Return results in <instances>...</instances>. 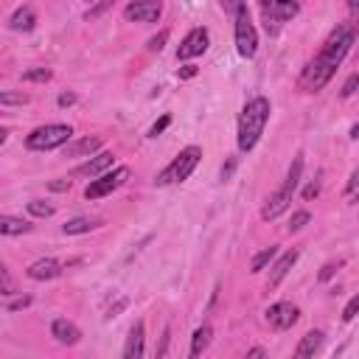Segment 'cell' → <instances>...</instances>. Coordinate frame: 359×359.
<instances>
[{
  "mask_svg": "<svg viewBox=\"0 0 359 359\" xmlns=\"http://www.w3.org/2000/svg\"><path fill=\"white\" fill-rule=\"evenodd\" d=\"M297 320H301V309L289 301L273 304L267 309V323H269V328H275V332H286V328H292Z\"/></svg>",
  "mask_w": 359,
  "mask_h": 359,
  "instance_id": "ba28073f",
  "label": "cell"
},
{
  "mask_svg": "<svg viewBox=\"0 0 359 359\" xmlns=\"http://www.w3.org/2000/svg\"><path fill=\"white\" fill-rule=\"evenodd\" d=\"M301 177H304V155H295L289 171H286V180H284V188H289L292 194L297 191V186H301Z\"/></svg>",
  "mask_w": 359,
  "mask_h": 359,
  "instance_id": "44dd1931",
  "label": "cell"
},
{
  "mask_svg": "<svg viewBox=\"0 0 359 359\" xmlns=\"http://www.w3.org/2000/svg\"><path fill=\"white\" fill-rule=\"evenodd\" d=\"M101 149V138H79L65 146V158H90Z\"/></svg>",
  "mask_w": 359,
  "mask_h": 359,
  "instance_id": "e0dca14e",
  "label": "cell"
},
{
  "mask_svg": "<svg viewBox=\"0 0 359 359\" xmlns=\"http://www.w3.org/2000/svg\"><path fill=\"white\" fill-rule=\"evenodd\" d=\"M163 14V6L155 0H135V3L124 6V17L132 23H158Z\"/></svg>",
  "mask_w": 359,
  "mask_h": 359,
  "instance_id": "9c48e42d",
  "label": "cell"
},
{
  "mask_svg": "<svg viewBox=\"0 0 359 359\" xmlns=\"http://www.w3.org/2000/svg\"><path fill=\"white\" fill-rule=\"evenodd\" d=\"M354 40H356V28L348 25V23H340L334 32L328 34V40L323 42L320 53L314 56V62H309L304 76H301V84L309 90V93H317V90H323L328 82H332L334 71L343 65V59L348 56Z\"/></svg>",
  "mask_w": 359,
  "mask_h": 359,
  "instance_id": "6da1fadb",
  "label": "cell"
},
{
  "mask_svg": "<svg viewBox=\"0 0 359 359\" xmlns=\"http://www.w3.org/2000/svg\"><path fill=\"white\" fill-rule=\"evenodd\" d=\"M359 90V73H351L348 79H345V84H343V90H340V96L343 99H351L354 93Z\"/></svg>",
  "mask_w": 359,
  "mask_h": 359,
  "instance_id": "f1b7e54d",
  "label": "cell"
},
{
  "mask_svg": "<svg viewBox=\"0 0 359 359\" xmlns=\"http://www.w3.org/2000/svg\"><path fill=\"white\" fill-rule=\"evenodd\" d=\"M320 188H323V174H317L314 183H309V186L304 188V199H314V197L320 194Z\"/></svg>",
  "mask_w": 359,
  "mask_h": 359,
  "instance_id": "1f68e13d",
  "label": "cell"
},
{
  "mask_svg": "<svg viewBox=\"0 0 359 359\" xmlns=\"http://www.w3.org/2000/svg\"><path fill=\"white\" fill-rule=\"evenodd\" d=\"M233 169H236V158H230V160H227V166H222V180H230Z\"/></svg>",
  "mask_w": 359,
  "mask_h": 359,
  "instance_id": "b9f144b4",
  "label": "cell"
},
{
  "mask_svg": "<svg viewBox=\"0 0 359 359\" xmlns=\"http://www.w3.org/2000/svg\"><path fill=\"white\" fill-rule=\"evenodd\" d=\"M208 42H211V34H208V28L205 25H197V28H191V32L186 34V40L180 42V48H177V59H194V56H202L205 51H208Z\"/></svg>",
  "mask_w": 359,
  "mask_h": 359,
  "instance_id": "52a82bcc",
  "label": "cell"
},
{
  "mask_svg": "<svg viewBox=\"0 0 359 359\" xmlns=\"http://www.w3.org/2000/svg\"><path fill=\"white\" fill-rule=\"evenodd\" d=\"M169 124H171V115H163L160 121H155V124H152V129H149V138H158L160 132H166V129H169Z\"/></svg>",
  "mask_w": 359,
  "mask_h": 359,
  "instance_id": "836d02e7",
  "label": "cell"
},
{
  "mask_svg": "<svg viewBox=\"0 0 359 359\" xmlns=\"http://www.w3.org/2000/svg\"><path fill=\"white\" fill-rule=\"evenodd\" d=\"M28 101V96H23V93H12V90H3V93H0V104L3 107H14V104H25Z\"/></svg>",
  "mask_w": 359,
  "mask_h": 359,
  "instance_id": "83f0119b",
  "label": "cell"
},
{
  "mask_svg": "<svg viewBox=\"0 0 359 359\" xmlns=\"http://www.w3.org/2000/svg\"><path fill=\"white\" fill-rule=\"evenodd\" d=\"M278 256V247H264L258 256H253V261H250V273H261V269L273 261Z\"/></svg>",
  "mask_w": 359,
  "mask_h": 359,
  "instance_id": "603a6c76",
  "label": "cell"
},
{
  "mask_svg": "<svg viewBox=\"0 0 359 359\" xmlns=\"http://www.w3.org/2000/svg\"><path fill=\"white\" fill-rule=\"evenodd\" d=\"M129 177H132L129 166H118V169H112V171L101 174L99 180H90V186L84 188V199H101V197L112 194L115 188H121Z\"/></svg>",
  "mask_w": 359,
  "mask_h": 359,
  "instance_id": "8992f818",
  "label": "cell"
},
{
  "mask_svg": "<svg viewBox=\"0 0 359 359\" xmlns=\"http://www.w3.org/2000/svg\"><path fill=\"white\" fill-rule=\"evenodd\" d=\"M289 202H292V191L281 186L275 194H269V199L264 202V208H261V219H264V222L278 219L284 211H289Z\"/></svg>",
  "mask_w": 359,
  "mask_h": 359,
  "instance_id": "30bf717a",
  "label": "cell"
},
{
  "mask_svg": "<svg viewBox=\"0 0 359 359\" xmlns=\"http://www.w3.org/2000/svg\"><path fill=\"white\" fill-rule=\"evenodd\" d=\"M0 295H3V297L17 295V286H14V278L9 273V267H0Z\"/></svg>",
  "mask_w": 359,
  "mask_h": 359,
  "instance_id": "d4e9b609",
  "label": "cell"
},
{
  "mask_svg": "<svg viewBox=\"0 0 359 359\" xmlns=\"http://www.w3.org/2000/svg\"><path fill=\"white\" fill-rule=\"evenodd\" d=\"M269 112H273V104L264 96H256L242 107V115H238V135H236L238 152H253L256 149V143L261 140V135L267 129Z\"/></svg>",
  "mask_w": 359,
  "mask_h": 359,
  "instance_id": "7a4b0ae2",
  "label": "cell"
},
{
  "mask_svg": "<svg viewBox=\"0 0 359 359\" xmlns=\"http://www.w3.org/2000/svg\"><path fill=\"white\" fill-rule=\"evenodd\" d=\"M93 227H99V222H96V219H87V216H76V219H71V222H65V225H62L65 236H79V233H90Z\"/></svg>",
  "mask_w": 359,
  "mask_h": 359,
  "instance_id": "7402d4cb",
  "label": "cell"
},
{
  "mask_svg": "<svg viewBox=\"0 0 359 359\" xmlns=\"http://www.w3.org/2000/svg\"><path fill=\"white\" fill-rule=\"evenodd\" d=\"M351 138H354V140L359 138V124H356V127H351Z\"/></svg>",
  "mask_w": 359,
  "mask_h": 359,
  "instance_id": "7bdbcfd3",
  "label": "cell"
},
{
  "mask_svg": "<svg viewBox=\"0 0 359 359\" xmlns=\"http://www.w3.org/2000/svg\"><path fill=\"white\" fill-rule=\"evenodd\" d=\"M356 191H359V166L354 169V174H351V180H348V186H345V194H351V197H354Z\"/></svg>",
  "mask_w": 359,
  "mask_h": 359,
  "instance_id": "d590c367",
  "label": "cell"
},
{
  "mask_svg": "<svg viewBox=\"0 0 359 359\" xmlns=\"http://www.w3.org/2000/svg\"><path fill=\"white\" fill-rule=\"evenodd\" d=\"M343 264H345V261H328V264H323V269H320V275H317V278L325 284L328 278H334V273H337V269H340Z\"/></svg>",
  "mask_w": 359,
  "mask_h": 359,
  "instance_id": "4dcf8cb0",
  "label": "cell"
},
{
  "mask_svg": "<svg viewBox=\"0 0 359 359\" xmlns=\"http://www.w3.org/2000/svg\"><path fill=\"white\" fill-rule=\"evenodd\" d=\"M48 188L51 191H68L71 183H68V180H53V183H48Z\"/></svg>",
  "mask_w": 359,
  "mask_h": 359,
  "instance_id": "ab89813d",
  "label": "cell"
},
{
  "mask_svg": "<svg viewBox=\"0 0 359 359\" xmlns=\"http://www.w3.org/2000/svg\"><path fill=\"white\" fill-rule=\"evenodd\" d=\"M56 104H59V107H73V104H76V93H62Z\"/></svg>",
  "mask_w": 359,
  "mask_h": 359,
  "instance_id": "f35d334b",
  "label": "cell"
},
{
  "mask_svg": "<svg viewBox=\"0 0 359 359\" xmlns=\"http://www.w3.org/2000/svg\"><path fill=\"white\" fill-rule=\"evenodd\" d=\"M9 25H12V32H32V28L37 25V14H34V9H28V6L17 9Z\"/></svg>",
  "mask_w": 359,
  "mask_h": 359,
  "instance_id": "d6986e66",
  "label": "cell"
},
{
  "mask_svg": "<svg viewBox=\"0 0 359 359\" xmlns=\"http://www.w3.org/2000/svg\"><path fill=\"white\" fill-rule=\"evenodd\" d=\"M32 222L17 219V216H0V233L3 236H23V233H32Z\"/></svg>",
  "mask_w": 359,
  "mask_h": 359,
  "instance_id": "ffe728a7",
  "label": "cell"
},
{
  "mask_svg": "<svg viewBox=\"0 0 359 359\" xmlns=\"http://www.w3.org/2000/svg\"><path fill=\"white\" fill-rule=\"evenodd\" d=\"M112 163H115V155L112 152H99V155H93L87 163H82L73 174L76 177H90V180H99L101 174H107V169H112Z\"/></svg>",
  "mask_w": 359,
  "mask_h": 359,
  "instance_id": "7c38bea8",
  "label": "cell"
},
{
  "mask_svg": "<svg viewBox=\"0 0 359 359\" xmlns=\"http://www.w3.org/2000/svg\"><path fill=\"white\" fill-rule=\"evenodd\" d=\"M25 306H32V297H28V295H20L17 301H6V312H20Z\"/></svg>",
  "mask_w": 359,
  "mask_h": 359,
  "instance_id": "d6a6232c",
  "label": "cell"
},
{
  "mask_svg": "<svg viewBox=\"0 0 359 359\" xmlns=\"http://www.w3.org/2000/svg\"><path fill=\"white\" fill-rule=\"evenodd\" d=\"M197 73H199V71H197V65H183V68L177 71V76H180V79H194Z\"/></svg>",
  "mask_w": 359,
  "mask_h": 359,
  "instance_id": "8d00e7d4",
  "label": "cell"
},
{
  "mask_svg": "<svg viewBox=\"0 0 359 359\" xmlns=\"http://www.w3.org/2000/svg\"><path fill=\"white\" fill-rule=\"evenodd\" d=\"M51 334H53L56 343H62V345H76L82 340V328L76 323L65 320V317H56L51 323Z\"/></svg>",
  "mask_w": 359,
  "mask_h": 359,
  "instance_id": "4fadbf2b",
  "label": "cell"
},
{
  "mask_svg": "<svg viewBox=\"0 0 359 359\" xmlns=\"http://www.w3.org/2000/svg\"><path fill=\"white\" fill-rule=\"evenodd\" d=\"M65 264H59L56 258H40V261H34L32 267L25 269V275L32 278V281H53V278H59L65 273Z\"/></svg>",
  "mask_w": 359,
  "mask_h": 359,
  "instance_id": "8fae6325",
  "label": "cell"
},
{
  "mask_svg": "<svg viewBox=\"0 0 359 359\" xmlns=\"http://www.w3.org/2000/svg\"><path fill=\"white\" fill-rule=\"evenodd\" d=\"M166 40H169V32H160L158 37H152V40H149V51H163V45H166Z\"/></svg>",
  "mask_w": 359,
  "mask_h": 359,
  "instance_id": "e575fe53",
  "label": "cell"
},
{
  "mask_svg": "<svg viewBox=\"0 0 359 359\" xmlns=\"http://www.w3.org/2000/svg\"><path fill=\"white\" fill-rule=\"evenodd\" d=\"M245 359H267V351L256 345V348H250V351H247V356H245Z\"/></svg>",
  "mask_w": 359,
  "mask_h": 359,
  "instance_id": "60d3db41",
  "label": "cell"
},
{
  "mask_svg": "<svg viewBox=\"0 0 359 359\" xmlns=\"http://www.w3.org/2000/svg\"><path fill=\"white\" fill-rule=\"evenodd\" d=\"M107 9H110V3H99V6H93V9H87V20H93V17L104 14Z\"/></svg>",
  "mask_w": 359,
  "mask_h": 359,
  "instance_id": "74e56055",
  "label": "cell"
},
{
  "mask_svg": "<svg viewBox=\"0 0 359 359\" xmlns=\"http://www.w3.org/2000/svg\"><path fill=\"white\" fill-rule=\"evenodd\" d=\"M297 256H301V253H297L295 247L292 250H286L278 261H275V267H273V273H269V284H267V289H275L286 275H289V269L295 267V261H297Z\"/></svg>",
  "mask_w": 359,
  "mask_h": 359,
  "instance_id": "5bb4252c",
  "label": "cell"
},
{
  "mask_svg": "<svg viewBox=\"0 0 359 359\" xmlns=\"http://www.w3.org/2000/svg\"><path fill=\"white\" fill-rule=\"evenodd\" d=\"M323 337H325L323 332H306L301 337V343H297L292 359H314V354L323 348Z\"/></svg>",
  "mask_w": 359,
  "mask_h": 359,
  "instance_id": "9a60e30c",
  "label": "cell"
},
{
  "mask_svg": "<svg viewBox=\"0 0 359 359\" xmlns=\"http://www.w3.org/2000/svg\"><path fill=\"white\" fill-rule=\"evenodd\" d=\"M202 160V149L199 146H186L158 177H155V186H174V183H186L191 177V171L199 166Z\"/></svg>",
  "mask_w": 359,
  "mask_h": 359,
  "instance_id": "3957f363",
  "label": "cell"
},
{
  "mask_svg": "<svg viewBox=\"0 0 359 359\" xmlns=\"http://www.w3.org/2000/svg\"><path fill=\"white\" fill-rule=\"evenodd\" d=\"M51 76L53 73L48 68H34V71H25L23 73V82H40L42 84V82H51Z\"/></svg>",
  "mask_w": 359,
  "mask_h": 359,
  "instance_id": "4316f807",
  "label": "cell"
},
{
  "mask_svg": "<svg viewBox=\"0 0 359 359\" xmlns=\"http://www.w3.org/2000/svg\"><path fill=\"white\" fill-rule=\"evenodd\" d=\"M71 138H73V129L68 124H45V127H37L34 132H28L25 146L32 152H51L56 146H68Z\"/></svg>",
  "mask_w": 359,
  "mask_h": 359,
  "instance_id": "277c9868",
  "label": "cell"
},
{
  "mask_svg": "<svg viewBox=\"0 0 359 359\" xmlns=\"http://www.w3.org/2000/svg\"><path fill=\"white\" fill-rule=\"evenodd\" d=\"M211 337H214L211 325H199L197 332H194V337H191V351H188V359H199V356L205 354V348L211 345Z\"/></svg>",
  "mask_w": 359,
  "mask_h": 359,
  "instance_id": "ac0fdd59",
  "label": "cell"
},
{
  "mask_svg": "<svg viewBox=\"0 0 359 359\" xmlns=\"http://www.w3.org/2000/svg\"><path fill=\"white\" fill-rule=\"evenodd\" d=\"M309 222H312V214H309V211H297V214H292L286 230H289V233H297V230H304Z\"/></svg>",
  "mask_w": 359,
  "mask_h": 359,
  "instance_id": "484cf974",
  "label": "cell"
},
{
  "mask_svg": "<svg viewBox=\"0 0 359 359\" xmlns=\"http://www.w3.org/2000/svg\"><path fill=\"white\" fill-rule=\"evenodd\" d=\"M236 51L245 59H253L256 51H258V34H256L250 9L245 3L236 6Z\"/></svg>",
  "mask_w": 359,
  "mask_h": 359,
  "instance_id": "5b68a950",
  "label": "cell"
},
{
  "mask_svg": "<svg viewBox=\"0 0 359 359\" xmlns=\"http://www.w3.org/2000/svg\"><path fill=\"white\" fill-rule=\"evenodd\" d=\"M28 214L37 216V219H48V216H53V205L42 202V199H32L28 202Z\"/></svg>",
  "mask_w": 359,
  "mask_h": 359,
  "instance_id": "cb8c5ba5",
  "label": "cell"
},
{
  "mask_svg": "<svg viewBox=\"0 0 359 359\" xmlns=\"http://www.w3.org/2000/svg\"><path fill=\"white\" fill-rule=\"evenodd\" d=\"M356 314H359V295H354L351 301L345 304V309H343V323H351Z\"/></svg>",
  "mask_w": 359,
  "mask_h": 359,
  "instance_id": "f546056e",
  "label": "cell"
},
{
  "mask_svg": "<svg viewBox=\"0 0 359 359\" xmlns=\"http://www.w3.org/2000/svg\"><path fill=\"white\" fill-rule=\"evenodd\" d=\"M143 345H146V328H143V323H135L121 359H143Z\"/></svg>",
  "mask_w": 359,
  "mask_h": 359,
  "instance_id": "2e32d148",
  "label": "cell"
}]
</instances>
